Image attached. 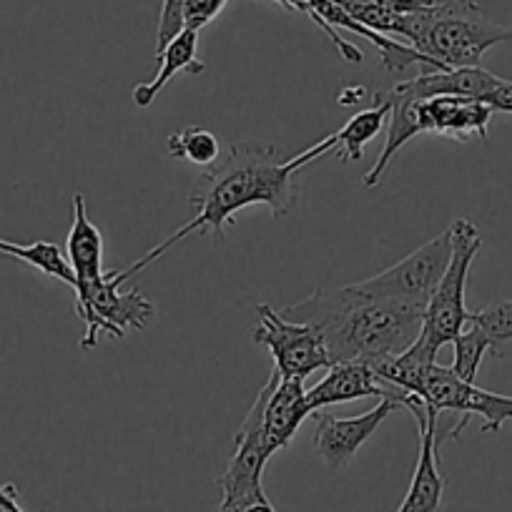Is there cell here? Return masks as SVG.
Instances as JSON below:
<instances>
[{
    "mask_svg": "<svg viewBox=\"0 0 512 512\" xmlns=\"http://www.w3.org/2000/svg\"><path fill=\"white\" fill-rule=\"evenodd\" d=\"M264 392V450L274 457L289 447L302 422L312 415L307 405V390L299 379H282L277 372L269 374Z\"/></svg>",
    "mask_w": 512,
    "mask_h": 512,
    "instance_id": "12",
    "label": "cell"
},
{
    "mask_svg": "<svg viewBox=\"0 0 512 512\" xmlns=\"http://www.w3.org/2000/svg\"><path fill=\"white\" fill-rule=\"evenodd\" d=\"M0 254H8L13 259L31 264L46 277L66 282L68 287H76V274H73L71 262H68L66 251L51 241H36V244H13V241L0 239Z\"/></svg>",
    "mask_w": 512,
    "mask_h": 512,
    "instance_id": "21",
    "label": "cell"
},
{
    "mask_svg": "<svg viewBox=\"0 0 512 512\" xmlns=\"http://www.w3.org/2000/svg\"><path fill=\"white\" fill-rule=\"evenodd\" d=\"M216 512H229V510H224V507H219V510H216Z\"/></svg>",
    "mask_w": 512,
    "mask_h": 512,
    "instance_id": "32",
    "label": "cell"
},
{
    "mask_svg": "<svg viewBox=\"0 0 512 512\" xmlns=\"http://www.w3.org/2000/svg\"><path fill=\"white\" fill-rule=\"evenodd\" d=\"M492 108L480 98L467 96H435L420 101L422 134L442 136V139L467 144L470 139L487 141Z\"/></svg>",
    "mask_w": 512,
    "mask_h": 512,
    "instance_id": "13",
    "label": "cell"
},
{
    "mask_svg": "<svg viewBox=\"0 0 512 512\" xmlns=\"http://www.w3.org/2000/svg\"><path fill=\"white\" fill-rule=\"evenodd\" d=\"M392 36L430 58L440 71L482 66L490 48L512 43V26L497 23L475 0H432L400 16Z\"/></svg>",
    "mask_w": 512,
    "mask_h": 512,
    "instance_id": "3",
    "label": "cell"
},
{
    "mask_svg": "<svg viewBox=\"0 0 512 512\" xmlns=\"http://www.w3.org/2000/svg\"><path fill=\"white\" fill-rule=\"evenodd\" d=\"M482 101L492 108V111H500V113H512V81L507 78H500L495 88L487 93Z\"/></svg>",
    "mask_w": 512,
    "mask_h": 512,
    "instance_id": "27",
    "label": "cell"
},
{
    "mask_svg": "<svg viewBox=\"0 0 512 512\" xmlns=\"http://www.w3.org/2000/svg\"><path fill=\"white\" fill-rule=\"evenodd\" d=\"M402 410L415 415L420 427V457L412 472V482L395 512H440L447 480L440 470V450H437V415L417 395L407 392Z\"/></svg>",
    "mask_w": 512,
    "mask_h": 512,
    "instance_id": "10",
    "label": "cell"
},
{
    "mask_svg": "<svg viewBox=\"0 0 512 512\" xmlns=\"http://www.w3.org/2000/svg\"><path fill=\"white\" fill-rule=\"evenodd\" d=\"M264 392H259L249 415L234 437V455L219 475L221 505L229 512H246L259 502H269L262 487V472L269 462L264 450Z\"/></svg>",
    "mask_w": 512,
    "mask_h": 512,
    "instance_id": "7",
    "label": "cell"
},
{
    "mask_svg": "<svg viewBox=\"0 0 512 512\" xmlns=\"http://www.w3.org/2000/svg\"><path fill=\"white\" fill-rule=\"evenodd\" d=\"M196 51H199V31H194V28H184L164 48H159L156 51V66H159V71H156V76L151 81L136 83L134 106L149 108L176 73L186 71L194 73V76L196 73H204V61H199Z\"/></svg>",
    "mask_w": 512,
    "mask_h": 512,
    "instance_id": "17",
    "label": "cell"
},
{
    "mask_svg": "<svg viewBox=\"0 0 512 512\" xmlns=\"http://www.w3.org/2000/svg\"><path fill=\"white\" fill-rule=\"evenodd\" d=\"M66 256L78 282L103 277V234L88 216L83 194L73 196V224L66 239Z\"/></svg>",
    "mask_w": 512,
    "mask_h": 512,
    "instance_id": "18",
    "label": "cell"
},
{
    "mask_svg": "<svg viewBox=\"0 0 512 512\" xmlns=\"http://www.w3.org/2000/svg\"><path fill=\"white\" fill-rule=\"evenodd\" d=\"M246 512H277V510H274V507L269 505V502H259V505L249 507V510H246Z\"/></svg>",
    "mask_w": 512,
    "mask_h": 512,
    "instance_id": "31",
    "label": "cell"
},
{
    "mask_svg": "<svg viewBox=\"0 0 512 512\" xmlns=\"http://www.w3.org/2000/svg\"><path fill=\"white\" fill-rule=\"evenodd\" d=\"M229 0H186L184 3V28H194L201 31L204 26H209Z\"/></svg>",
    "mask_w": 512,
    "mask_h": 512,
    "instance_id": "26",
    "label": "cell"
},
{
    "mask_svg": "<svg viewBox=\"0 0 512 512\" xmlns=\"http://www.w3.org/2000/svg\"><path fill=\"white\" fill-rule=\"evenodd\" d=\"M362 96V91H354V88H349V91H344L342 96H339V103H344V106H347L349 101H354V98H359Z\"/></svg>",
    "mask_w": 512,
    "mask_h": 512,
    "instance_id": "30",
    "label": "cell"
},
{
    "mask_svg": "<svg viewBox=\"0 0 512 512\" xmlns=\"http://www.w3.org/2000/svg\"><path fill=\"white\" fill-rule=\"evenodd\" d=\"M282 314L317 329L332 364L367 362L374 367L384 359L400 357L417 342L425 307L372 297L347 284L339 289H317L302 302L284 307Z\"/></svg>",
    "mask_w": 512,
    "mask_h": 512,
    "instance_id": "2",
    "label": "cell"
},
{
    "mask_svg": "<svg viewBox=\"0 0 512 512\" xmlns=\"http://www.w3.org/2000/svg\"><path fill=\"white\" fill-rule=\"evenodd\" d=\"M395 410H400L397 402L384 397V400H379L377 407L357 417L317 415V430H314L317 455L329 467H344Z\"/></svg>",
    "mask_w": 512,
    "mask_h": 512,
    "instance_id": "11",
    "label": "cell"
},
{
    "mask_svg": "<svg viewBox=\"0 0 512 512\" xmlns=\"http://www.w3.org/2000/svg\"><path fill=\"white\" fill-rule=\"evenodd\" d=\"M0 512H23L16 502V490L11 485L0 487Z\"/></svg>",
    "mask_w": 512,
    "mask_h": 512,
    "instance_id": "28",
    "label": "cell"
},
{
    "mask_svg": "<svg viewBox=\"0 0 512 512\" xmlns=\"http://www.w3.org/2000/svg\"><path fill=\"white\" fill-rule=\"evenodd\" d=\"M387 101H390V116H387V141H384V149L379 154L377 164L364 174L362 184L367 189H377L382 184L384 171L390 169L392 159L402 151V146L407 141H412L415 136L422 134V123H420V101L412 96H407L400 88H390L384 91Z\"/></svg>",
    "mask_w": 512,
    "mask_h": 512,
    "instance_id": "16",
    "label": "cell"
},
{
    "mask_svg": "<svg viewBox=\"0 0 512 512\" xmlns=\"http://www.w3.org/2000/svg\"><path fill=\"white\" fill-rule=\"evenodd\" d=\"M329 372L314 384L312 390H307V405L314 412L319 407L329 405H344V402L364 400V397H390L395 400L397 387L390 382H384L372 364L367 362H334L329 364Z\"/></svg>",
    "mask_w": 512,
    "mask_h": 512,
    "instance_id": "14",
    "label": "cell"
},
{
    "mask_svg": "<svg viewBox=\"0 0 512 512\" xmlns=\"http://www.w3.org/2000/svg\"><path fill=\"white\" fill-rule=\"evenodd\" d=\"M259 322L254 329V342L267 347L274 357V372L282 379H304L317 369L332 364L322 334L309 324L292 322L269 304H259Z\"/></svg>",
    "mask_w": 512,
    "mask_h": 512,
    "instance_id": "8",
    "label": "cell"
},
{
    "mask_svg": "<svg viewBox=\"0 0 512 512\" xmlns=\"http://www.w3.org/2000/svg\"><path fill=\"white\" fill-rule=\"evenodd\" d=\"M470 322L487 334L492 352L512 349V299L487 304L480 312H470Z\"/></svg>",
    "mask_w": 512,
    "mask_h": 512,
    "instance_id": "24",
    "label": "cell"
},
{
    "mask_svg": "<svg viewBox=\"0 0 512 512\" xmlns=\"http://www.w3.org/2000/svg\"><path fill=\"white\" fill-rule=\"evenodd\" d=\"M334 3L342 6L357 23L392 38L397 18L430 6L432 0H334Z\"/></svg>",
    "mask_w": 512,
    "mask_h": 512,
    "instance_id": "20",
    "label": "cell"
},
{
    "mask_svg": "<svg viewBox=\"0 0 512 512\" xmlns=\"http://www.w3.org/2000/svg\"><path fill=\"white\" fill-rule=\"evenodd\" d=\"M452 344H455V362H452V372H455L460 379H465V382H475L482 359H485V354L492 349L487 334L482 332L477 324L467 322V327L457 334Z\"/></svg>",
    "mask_w": 512,
    "mask_h": 512,
    "instance_id": "23",
    "label": "cell"
},
{
    "mask_svg": "<svg viewBox=\"0 0 512 512\" xmlns=\"http://www.w3.org/2000/svg\"><path fill=\"white\" fill-rule=\"evenodd\" d=\"M184 3L186 0H164L159 16V31H156V51L164 48L176 33L184 31Z\"/></svg>",
    "mask_w": 512,
    "mask_h": 512,
    "instance_id": "25",
    "label": "cell"
},
{
    "mask_svg": "<svg viewBox=\"0 0 512 512\" xmlns=\"http://www.w3.org/2000/svg\"><path fill=\"white\" fill-rule=\"evenodd\" d=\"M121 284L113 279V274L91 279V282H78L73 287L76 292V314L81 317L86 334L81 339L83 349L98 347V339L103 334L123 339L128 329H146L156 317V304L139 289L121 292Z\"/></svg>",
    "mask_w": 512,
    "mask_h": 512,
    "instance_id": "5",
    "label": "cell"
},
{
    "mask_svg": "<svg viewBox=\"0 0 512 512\" xmlns=\"http://www.w3.org/2000/svg\"><path fill=\"white\" fill-rule=\"evenodd\" d=\"M500 83V76L482 66L470 68H452V71H432L420 73L412 81L397 83L400 91L417 101H427L435 96H467V98H485L492 88Z\"/></svg>",
    "mask_w": 512,
    "mask_h": 512,
    "instance_id": "15",
    "label": "cell"
},
{
    "mask_svg": "<svg viewBox=\"0 0 512 512\" xmlns=\"http://www.w3.org/2000/svg\"><path fill=\"white\" fill-rule=\"evenodd\" d=\"M452 231V256L442 274L440 284L432 292L430 302L425 304V317H422V334L417 344L427 352H440L445 344L455 342L457 334L470 322V309L465 304L467 277H470L472 262L482 249L480 229L470 219H457L450 224Z\"/></svg>",
    "mask_w": 512,
    "mask_h": 512,
    "instance_id": "4",
    "label": "cell"
},
{
    "mask_svg": "<svg viewBox=\"0 0 512 512\" xmlns=\"http://www.w3.org/2000/svg\"><path fill=\"white\" fill-rule=\"evenodd\" d=\"M387 116H390V101H387L384 91H377L374 93L372 108H364V111L354 113L339 131L327 136L332 154H337L342 164L362 161L364 146H367L382 128H387Z\"/></svg>",
    "mask_w": 512,
    "mask_h": 512,
    "instance_id": "19",
    "label": "cell"
},
{
    "mask_svg": "<svg viewBox=\"0 0 512 512\" xmlns=\"http://www.w3.org/2000/svg\"><path fill=\"white\" fill-rule=\"evenodd\" d=\"M166 149L174 159L186 161L191 166H211L219 161L221 144L209 128L186 126L166 139Z\"/></svg>",
    "mask_w": 512,
    "mask_h": 512,
    "instance_id": "22",
    "label": "cell"
},
{
    "mask_svg": "<svg viewBox=\"0 0 512 512\" xmlns=\"http://www.w3.org/2000/svg\"><path fill=\"white\" fill-rule=\"evenodd\" d=\"M274 3L287 8V11L292 13H307V6H309V0H274Z\"/></svg>",
    "mask_w": 512,
    "mask_h": 512,
    "instance_id": "29",
    "label": "cell"
},
{
    "mask_svg": "<svg viewBox=\"0 0 512 512\" xmlns=\"http://www.w3.org/2000/svg\"><path fill=\"white\" fill-rule=\"evenodd\" d=\"M452 256V231H442L435 239L427 241L410 256H405L395 267L384 269L364 282L354 284L359 292L382 299H400V302L422 304L430 302L432 292L440 284Z\"/></svg>",
    "mask_w": 512,
    "mask_h": 512,
    "instance_id": "9",
    "label": "cell"
},
{
    "mask_svg": "<svg viewBox=\"0 0 512 512\" xmlns=\"http://www.w3.org/2000/svg\"><path fill=\"white\" fill-rule=\"evenodd\" d=\"M319 159H324L319 144H312L299 156H289L282 146L262 144V141L231 144L229 154L216 161V166H211L209 171H204L199 186L191 194V206L196 209L194 219L166 236L149 254L141 256L139 262L123 272H111L113 279L118 284L128 282L191 234H211L214 239H224L226 224H231L236 211L246 206L264 204L269 206L272 216L289 214L297 201V176Z\"/></svg>",
    "mask_w": 512,
    "mask_h": 512,
    "instance_id": "1",
    "label": "cell"
},
{
    "mask_svg": "<svg viewBox=\"0 0 512 512\" xmlns=\"http://www.w3.org/2000/svg\"><path fill=\"white\" fill-rule=\"evenodd\" d=\"M412 395L420 397L427 407L437 412H460V422L447 437L460 435L472 417H482L485 435L497 432L507 420H512V397L482 390L475 382H465V379L457 377L452 367H442L437 362L427 367Z\"/></svg>",
    "mask_w": 512,
    "mask_h": 512,
    "instance_id": "6",
    "label": "cell"
}]
</instances>
